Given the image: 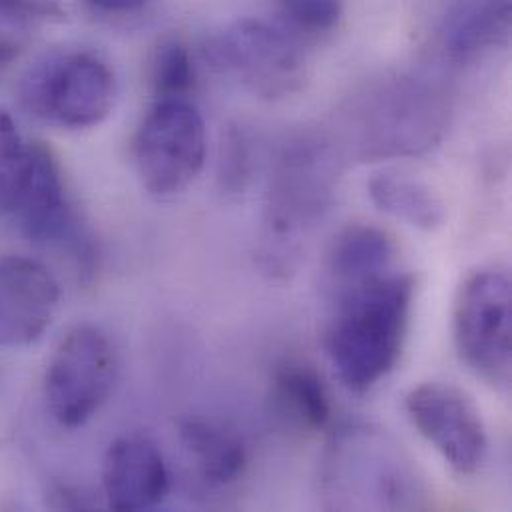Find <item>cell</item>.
Segmentation results:
<instances>
[{"label":"cell","mask_w":512,"mask_h":512,"mask_svg":"<svg viewBox=\"0 0 512 512\" xmlns=\"http://www.w3.org/2000/svg\"><path fill=\"white\" fill-rule=\"evenodd\" d=\"M415 291L413 273L393 269L327 293L325 353L351 393H369L399 363Z\"/></svg>","instance_id":"6da1fadb"},{"label":"cell","mask_w":512,"mask_h":512,"mask_svg":"<svg viewBox=\"0 0 512 512\" xmlns=\"http://www.w3.org/2000/svg\"><path fill=\"white\" fill-rule=\"evenodd\" d=\"M321 495L337 511H419L429 505L425 475L381 429L351 425L333 435L321 469Z\"/></svg>","instance_id":"7a4b0ae2"},{"label":"cell","mask_w":512,"mask_h":512,"mask_svg":"<svg viewBox=\"0 0 512 512\" xmlns=\"http://www.w3.org/2000/svg\"><path fill=\"white\" fill-rule=\"evenodd\" d=\"M337 174V152L323 136H299L283 146L265 200V269L287 273L295 267L301 242L333 204Z\"/></svg>","instance_id":"3957f363"},{"label":"cell","mask_w":512,"mask_h":512,"mask_svg":"<svg viewBox=\"0 0 512 512\" xmlns=\"http://www.w3.org/2000/svg\"><path fill=\"white\" fill-rule=\"evenodd\" d=\"M447 102L419 78H393L365 94L351 112V142L363 160L417 154L439 142Z\"/></svg>","instance_id":"277c9868"},{"label":"cell","mask_w":512,"mask_h":512,"mask_svg":"<svg viewBox=\"0 0 512 512\" xmlns=\"http://www.w3.org/2000/svg\"><path fill=\"white\" fill-rule=\"evenodd\" d=\"M453 339L467 369L507 391L512 375V281L503 267L471 273L457 291Z\"/></svg>","instance_id":"5b68a950"},{"label":"cell","mask_w":512,"mask_h":512,"mask_svg":"<svg viewBox=\"0 0 512 512\" xmlns=\"http://www.w3.org/2000/svg\"><path fill=\"white\" fill-rule=\"evenodd\" d=\"M116 96L112 68L90 52L48 56L20 84V100L30 114L70 130L102 124L112 114Z\"/></svg>","instance_id":"8992f818"},{"label":"cell","mask_w":512,"mask_h":512,"mask_svg":"<svg viewBox=\"0 0 512 512\" xmlns=\"http://www.w3.org/2000/svg\"><path fill=\"white\" fill-rule=\"evenodd\" d=\"M206 152L204 118L188 100H156L132 140L138 180L156 200L184 194L204 170Z\"/></svg>","instance_id":"52a82bcc"},{"label":"cell","mask_w":512,"mask_h":512,"mask_svg":"<svg viewBox=\"0 0 512 512\" xmlns=\"http://www.w3.org/2000/svg\"><path fill=\"white\" fill-rule=\"evenodd\" d=\"M118 351L104 329L72 327L56 345L44 375V399L52 419L68 431L92 421L118 379Z\"/></svg>","instance_id":"ba28073f"},{"label":"cell","mask_w":512,"mask_h":512,"mask_svg":"<svg viewBox=\"0 0 512 512\" xmlns=\"http://www.w3.org/2000/svg\"><path fill=\"white\" fill-rule=\"evenodd\" d=\"M6 216L32 244L56 248L82 273L92 271L96 259L92 238L68 198L56 158L40 142H30L28 164Z\"/></svg>","instance_id":"9c48e42d"},{"label":"cell","mask_w":512,"mask_h":512,"mask_svg":"<svg viewBox=\"0 0 512 512\" xmlns=\"http://www.w3.org/2000/svg\"><path fill=\"white\" fill-rule=\"evenodd\" d=\"M210 64L263 98L295 92L305 76V60L295 40L279 28L242 18L212 36L204 48Z\"/></svg>","instance_id":"30bf717a"},{"label":"cell","mask_w":512,"mask_h":512,"mask_svg":"<svg viewBox=\"0 0 512 512\" xmlns=\"http://www.w3.org/2000/svg\"><path fill=\"white\" fill-rule=\"evenodd\" d=\"M405 411L419 435L459 475H475L485 465L489 435L477 403L451 383L427 381L405 397Z\"/></svg>","instance_id":"8fae6325"},{"label":"cell","mask_w":512,"mask_h":512,"mask_svg":"<svg viewBox=\"0 0 512 512\" xmlns=\"http://www.w3.org/2000/svg\"><path fill=\"white\" fill-rule=\"evenodd\" d=\"M60 303V285L40 261L0 257V347L16 349L38 341Z\"/></svg>","instance_id":"7c38bea8"},{"label":"cell","mask_w":512,"mask_h":512,"mask_svg":"<svg viewBox=\"0 0 512 512\" xmlns=\"http://www.w3.org/2000/svg\"><path fill=\"white\" fill-rule=\"evenodd\" d=\"M170 491V471L160 447L144 435L110 443L102 465L104 507L118 512L152 511Z\"/></svg>","instance_id":"4fadbf2b"},{"label":"cell","mask_w":512,"mask_h":512,"mask_svg":"<svg viewBox=\"0 0 512 512\" xmlns=\"http://www.w3.org/2000/svg\"><path fill=\"white\" fill-rule=\"evenodd\" d=\"M271 403L279 419L299 433L325 431L333 419V401L325 379L299 357H287L275 365Z\"/></svg>","instance_id":"5bb4252c"},{"label":"cell","mask_w":512,"mask_h":512,"mask_svg":"<svg viewBox=\"0 0 512 512\" xmlns=\"http://www.w3.org/2000/svg\"><path fill=\"white\" fill-rule=\"evenodd\" d=\"M180 441L204 487L230 489L248 475L250 449L236 431L194 417L180 423Z\"/></svg>","instance_id":"9a60e30c"},{"label":"cell","mask_w":512,"mask_h":512,"mask_svg":"<svg viewBox=\"0 0 512 512\" xmlns=\"http://www.w3.org/2000/svg\"><path fill=\"white\" fill-rule=\"evenodd\" d=\"M397 257L393 236L377 226L353 224L341 230L325 254L327 293L397 269Z\"/></svg>","instance_id":"2e32d148"},{"label":"cell","mask_w":512,"mask_h":512,"mask_svg":"<svg viewBox=\"0 0 512 512\" xmlns=\"http://www.w3.org/2000/svg\"><path fill=\"white\" fill-rule=\"evenodd\" d=\"M511 0H461L443 26V46L455 60H471L505 44L511 34Z\"/></svg>","instance_id":"e0dca14e"},{"label":"cell","mask_w":512,"mask_h":512,"mask_svg":"<svg viewBox=\"0 0 512 512\" xmlns=\"http://www.w3.org/2000/svg\"><path fill=\"white\" fill-rule=\"evenodd\" d=\"M369 196L381 212L417 230L433 232L447 218V208L431 186L403 172L375 174L369 180Z\"/></svg>","instance_id":"ac0fdd59"},{"label":"cell","mask_w":512,"mask_h":512,"mask_svg":"<svg viewBox=\"0 0 512 512\" xmlns=\"http://www.w3.org/2000/svg\"><path fill=\"white\" fill-rule=\"evenodd\" d=\"M150 88L156 100H188L198 82V70L186 44L162 42L150 60Z\"/></svg>","instance_id":"d6986e66"},{"label":"cell","mask_w":512,"mask_h":512,"mask_svg":"<svg viewBox=\"0 0 512 512\" xmlns=\"http://www.w3.org/2000/svg\"><path fill=\"white\" fill-rule=\"evenodd\" d=\"M30 156V142H24L8 110L0 106V214L6 216L20 186Z\"/></svg>","instance_id":"ffe728a7"},{"label":"cell","mask_w":512,"mask_h":512,"mask_svg":"<svg viewBox=\"0 0 512 512\" xmlns=\"http://www.w3.org/2000/svg\"><path fill=\"white\" fill-rule=\"evenodd\" d=\"M254 172L252 140L240 128H230L222 142L218 162V182L222 192L240 194L248 188Z\"/></svg>","instance_id":"44dd1931"},{"label":"cell","mask_w":512,"mask_h":512,"mask_svg":"<svg viewBox=\"0 0 512 512\" xmlns=\"http://www.w3.org/2000/svg\"><path fill=\"white\" fill-rule=\"evenodd\" d=\"M285 20L305 30V34H323L337 26L343 6L341 0H277Z\"/></svg>","instance_id":"7402d4cb"},{"label":"cell","mask_w":512,"mask_h":512,"mask_svg":"<svg viewBox=\"0 0 512 512\" xmlns=\"http://www.w3.org/2000/svg\"><path fill=\"white\" fill-rule=\"evenodd\" d=\"M62 18L64 12L56 0H0V22L10 26H32Z\"/></svg>","instance_id":"603a6c76"},{"label":"cell","mask_w":512,"mask_h":512,"mask_svg":"<svg viewBox=\"0 0 512 512\" xmlns=\"http://www.w3.org/2000/svg\"><path fill=\"white\" fill-rule=\"evenodd\" d=\"M46 503L58 511H92L100 507L92 493L68 483H54L46 493Z\"/></svg>","instance_id":"cb8c5ba5"},{"label":"cell","mask_w":512,"mask_h":512,"mask_svg":"<svg viewBox=\"0 0 512 512\" xmlns=\"http://www.w3.org/2000/svg\"><path fill=\"white\" fill-rule=\"evenodd\" d=\"M94 10L106 14H130L146 6L148 0H86Z\"/></svg>","instance_id":"d4e9b609"}]
</instances>
